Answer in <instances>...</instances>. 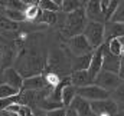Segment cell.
I'll return each mask as SVG.
<instances>
[{
  "label": "cell",
  "mask_w": 124,
  "mask_h": 116,
  "mask_svg": "<svg viewBox=\"0 0 124 116\" xmlns=\"http://www.w3.org/2000/svg\"><path fill=\"white\" fill-rule=\"evenodd\" d=\"M48 52L42 34L35 33L25 37L22 47L17 52L13 67L26 79L36 75H43L46 70Z\"/></svg>",
  "instance_id": "cell-1"
},
{
  "label": "cell",
  "mask_w": 124,
  "mask_h": 116,
  "mask_svg": "<svg viewBox=\"0 0 124 116\" xmlns=\"http://www.w3.org/2000/svg\"><path fill=\"white\" fill-rule=\"evenodd\" d=\"M46 72L55 73L59 77H66L72 73L71 69V53L66 47L55 46L51 47L48 52V60H46Z\"/></svg>",
  "instance_id": "cell-2"
},
{
  "label": "cell",
  "mask_w": 124,
  "mask_h": 116,
  "mask_svg": "<svg viewBox=\"0 0 124 116\" xmlns=\"http://www.w3.org/2000/svg\"><path fill=\"white\" fill-rule=\"evenodd\" d=\"M87 23H88V19H87V14H85V6L72 12V13H69V14H65V17L62 19L61 23L62 37H65L68 40L71 37L82 34Z\"/></svg>",
  "instance_id": "cell-3"
},
{
  "label": "cell",
  "mask_w": 124,
  "mask_h": 116,
  "mask_svg": "<svg viewBox=\"0 0 124 116\" xmlns=\"http://www.w3.org/2000/svg\"><path fill=\"white\" fill-rule=\"evenodd\" d=\"M82 34L90 42V45L93 46L94 50H97L105 43V23L88 22Z\"/></svg>",
  "instance_id": "cell-4"
},
{
  "label": "cell",
  "mask_w": 124,
  "mask_h": 116,
  "mask_svg": "<svg viewBox=\"0 0 124 116\" xmlns=\"http://www.w3.org/2000/svg\"><path fill=\"white\" fill-rule=\"evenodd\" d=\"M65 47L68 49V52L71 53V56H85V55L94 53L93 46L90 45V42L85 39L84 34H79V36L68 39Z\"/></svg>",
  "instance_id": "cell-5"
},
{
  "label": "cell",
  "mask_w": 124,
  "mask_h": 116,
  "mask_svg": "<svg viewBox=\"0 0 124 116\" xmlns=\"http://www.w3.org/2000/svg\"><path fill=\"white\" fill-rule=\"evenodd\" d=\"M121 83H124V82L120 79L118 75L111 73V72H105V70H102V72L95 77V80H94V85L102 87V89L107 90L108 93H113Z\"/></svg>",
  "instance_id": "cell-6"
},
{
  "label": "cell",
  "mask_w": 124,
  "mask_h": 116,
  "mask_svg": "<svg viewBox=\"0 0 124 116\" xmlns=\"http://www.w3.org/2000/svg\"><path fill=\"white\" fill-rule=\"evenodd\" d=\"M77 95L88 102H97V100H104V99H110L111 93H108L107 90H104L102 87L97 86V85H90V86L77 89Z\"/></svg>",
  "instance_id": "cell-7"
},
{
  "label": "cell",
  "mask_w": 124,
  "mask_h": 116,
  "mask_svg": "<svg viewBox=\"0 0 124 116\" xmlns=\"http://www.w3.org/2000/svg\"><path fill=\"white\" fill-rule=\"evenodd\" d=\"M91 109L95 116H116L118 113V108L111 100V97L104 99V100L91 102Z\"/></svg>",
  "instance_id": "cell-8"
},
{
  "label": "cell",
  "mask_w": 124,
  "mask_h": 116,
  "mask_svg": "<svg viewBox=\"0 0 124 116\" xmlns=\"http://www.w3.org/2000/svg\"><path fill=\"white\" fill-rule=\"evenodd\" d=\"M101 50H102V70L118 75L121 58H120V56L113 55V53L108 50V47H107V45H105V43L101 46Z\"/></svg>",
  "instance_id": "cell-9"
},
{
  "label": "cell",
  "mask_w": 124,
  "mask_h": 116,
  "mask_svg": "<svg viewBox=\"0 0 124 116\" xmlns=\"http://www.w3.org/2000/svg\"><path fill=\"white\" fill-rule=\"evenodd\" d=\"M85 14L88 22H98V23H105L104 13L101 10V4L98 0H90L85 1Z\"/></svg>",
  "instance_id": "cell-10"
},
{
  "label": "cell",
  "mask_w": 124,
  "mask_h": 116,
  "mask_svg": "<svg viewBox=\"0 0 124 116\" xmlns=\"http://www.w3.org/2000/svg\"><path fill=\"white\" fill-rule=\"evenodd\" d=\"M23 82H25V77L15 67L4 69V72H3V83L10 85V86H13L15 89L22 90L23 89Z\"/></svg>",
  "instance_id": "cell-11"
},
{
  "label": "cell",
  "mask_w": 124,
  "mask_h": 116,
  "mask_svg": "<svg viewBox=\"0 0 124 116\" xmlns=\"http://www.w3.org/2000/svg\"><path fill=\"white\" fill-rule=\"evenodd\" d=\"M69 79H71V85L75 86L77 89H81V87L90 86L93 85V79L90 77V73L88 70H79V72H72L69 75Z\"/></svg>",
  "instance_id": "cell-12"
},
{
  "label": "cell",
  "mask_w": 124,
  "mask_h": 116,
  "mask_svg": "<svg viewBox=\"0 0 124 116\" xmlns=\"http://www.w3.org/2000/svg\"><path fill=\"white\" fill-rule=\"evenodd\" d=\"M102 72V50L101 47L94 50L93 53V59H91V64H90V69H88V73H90V77L93 79V82L95 80V77Z\"/></svg>",
  "instance_id": "cell-13"
},
{
  "label": "cell",
  "mask_w": 124,
  "mask_h": 116,
  "mask_svg": "<svg viewBox=\"0 0 124 116\" xmlns=\"http://www.w3.org/2000/svg\"><path fill=\"white\" fill-rule=\"evenodd\" d=\"M46 87H48V83H46L45 75H36V76H31L25 79L22 90H42Z\"/></svg>",
  "instance_id": "cell-14"
},
{
  "label": "cell",
  "mask_w": 124,
  "mask_h": 116,
  "mask_svg": "<svg viewBox=\"0 0 124 116\" xmlns=\"http://www.w3.org/2000/svg\"><path fill=\"white\" fill-rule=\"evenodd\" d=\"M69 108H72L78 116H95L93 109H91V102H88V100H85L79 96L75 97V100L72 102V105Z\"/></svg>",
  "instance_id": "cell-15"
},
{
  "label": "cell",
  "mask_w": 124,
  "mask_h": 116,
  "mask_svg": "<svg viewBox=\"0 0 124 116\" xmlns=\"http://www.w3.org/2000/svg\"><path fill=\"white\" fill-rule=\"evenodd\" d=\"M91 55H85V56H71V69L72 72H79V70H88L90 64H91Z\"/></svg>",
  "instance_id": "cell-16"
},
{
  "label": "cell",
  "mask_w": 124,
  "mask_h": 116,
  "mask_svg": "<svg viewBox=\"0 0 124 116\" xmlns=\"http://www.w3.org/2000/svg\"><path fill=\"white\" fill-rule=\"evenodd\" d=\"M118 37H124V23H105V42Z\"/></svg>",
  "instance_id": "cell-17"
},
{
  "label": "cell",
  "mask_w": 124,
  "mask_h": 116,
  "mask_svg": "<svg viewBox=\"0 0 124 116\" xmlns=\"http://www.w3.org/2000/svg\"><path fill=\"white\" fill-rule=\"evenodd\" d=\"M40 12L42 10L39 7V1H26V9H25L26 22H36Z\"/></svg>",
  "instance_id": "cell-18"
},
{
  "label": "cell",
  "mask_w": 124,
  "mask_h": 116,
  "mask_svg": "<svg viewBox=\"0 0 124 116\" xmlns=\"http://www.w3.org/2000/svg\"><path fill=\"white\" fill-rule=\"evenodd\" d=\"M58 17H59L58 13L42 10L40 14H39V17H38V20H36V23H42V25H46V26H54V25H56Z\"/></svg>",
  "instance_id": "cell-19"
},
{
  "label": "cell",
  "mask_w": 124,
  "mask_h": 116,
  "mask_svg": "<svg viewBox=\"0 0 124 116\" xmlns=\"http://www.w3.org/2000/svg\"><path fill=\"white\" fill-rule=\"evenodd\" d=\"M77 96H78V95H77V87L72 86V85L66 86L63 89V92H62V105H63L65 108H69V106L72 105V102L75 100Z\"/></svg>",
  "instance_id": "cell-20"
},
{
  "label": "cell",
  "mask_w": 124,
  "mask_h": 116,
  "mask_svg": "<svg viewBox=\"0 0 124 116\" xmlns=\"http://www.w3.org/2000/svg\"><path fill=\"white\" fill-rule=\"evenodd\" d=\"M3 14H4L7 19H10L12 22H15V23H22V22H26L25 12H20V10H15V9L3 7Z\"/></svg>",
  "instance_id": "cell-21"
},
{
  "label": "cell",
  "mask_w": 124,
  "mask_h": 116,
  "mask_svg": "<svg viewBox=\"0 0 124 116\" xmlns=\"http://www.w3.org/2000/svg\"><path fill=\"white\" fill-rule=\"evenodd\" d=\"M85 6V1H79V0H62V6H61V12L62 13H72L81 7Z\"/></svg>",
  "instance_id": "cell-22"
},
{
  "label": "cell",
  "mask_w": 124,
  "mask_h": 116,
  "mask_svg": "<svg viewBox=\"0 0 124 116\" xmlns=\"http://www.w3.org/2000/svg\"><path fill=\"white\" fill-rule=\"evenodd\" d=\"M61 6H62V0H40L39 1L40 10H45V12L58 13V12H61Z\"/></svg>",
  "instance_id": "cell-23"
},
{
  "label": "cell",
  "mask_w": 124,
  "mask_h": 116,
  "mask_svg": "<svg viewBox=\"0 0 124 116\" xmlns=\"http://www.w3.org/2000/svg\"><path fill=\"white\" fill-rule=\"evenodd\" d=\"M19 30H20L19 23L12 22L3 13L0 14V32H19Z\"/></svg>",
  "instance_id": "cell-24"
},
{
  "label": "cell",
  "mask_w": 124,
  "mask_h": 116,
  "mask_svg": "<svg viewBox=\"0 0 124 116\" xmlns=\"http://www.w3.org/2000/svg\"><path fill=\"white\" fill-rule=\"evenodd\" d=\"M111 100L117 105L118 110H124V83H121L113 93H111Z\"/></svg>",
  "instance_id": "cell-25"
},
{
  "label": "cell",
  "mask_w": 124,
  "mask_h": 116,
  "mask_svg": "<svg viewBox=\"0 0 124 116\" xmlns=\"http://www.w3.org/2000/svg\"><path fill=\"white\" fill-rule=\"evenodd\" d=\"M22 90L19 89H15L10 85H6V83H1L0 85V99H7V97H15V96H19Z\"/></svg>",
  "instance_id": "cell-26"
},
{
  "label": "cell",
  "mask_w": 124,
  "mask_h": 116,
  "mask_svg": "<svg viewBox=\"0 0 124 116\" xmlns=\"http://www.w3.org/2000/svg\"><path fill=\"white\" fill-rule=\"evenodd\" d=\"M105 45H107L108 50H110L113 55H116V56H120V58H121V45H120L118 39H111V40L105 42Z\"/></svg>",
  "instance_id": "cell-27"
},
{
  "label": "cell",
  "mask_w": 124,
  "mask_h": 116,
  "mask_svg": "<svg viewBox=\"0 0 124 116\" xmlns=\"http://www.w3.org/2000/svg\"><path fill=\"white\" fill-rule=\"evenodd\" d=\"M110 22H113V23H124V1H120V3H118V7H117L116 13H114V16L111 17ZM107 23H108V22H107Z\"/></svg>",
  "instance_id": "cell-28"
},
{
  "label": "cell",
  "mask_w": 124,
  "mask_h": 116,
  "mask_svg": "<svg viewBox=\"0 0 124 116\" xmlns=\"http://www.w3.org/2000/svg\"><path fill=\"white\" fill-rule=\"evenodd\" d=\"M118 3H120V1H116V0H111V1H110V6H108V9H107V12H105V23L110 22L111 17L114 16L116 10H117V7H118Z\"/></svg>",
  "instance_id": "cell-29"
},
{
  "label": "cell",
  "mask_w": 124,
  "mask_h": 116,
  "mask_svg": "<svg viewBox=\"0 0 124 116\" xmlns=\"http://www.w3.org/2000/svg\"><path fill=\"white\" fill-rule=\"evenodd\" d=\"M48 116H66V108H61V109H54L46 112Z\"/></svg>",
  "instance_id": "cell-30"
},
{
  "label": "cell",
  "mask_w": 124,
  "mask_h": 116,
  "mask_svg": "<svg viewBox=\"0 0 124 116\" xmlns=\"http://www.w3.org/2000/svg\"><path fill=\"white\" fill-rule=\"evenodd\" d=\"M110 1H111V0H101V1H100L101 10H102V13H104V17H105V12H107V9H108V6H110Z\"/></svg>",
  "instance_id": "cell-31"
},
{
  "label": "cell",
  "mask_w": 124,
  "mask_h": 116,
  "mask_svg": "<svg viewBox=\"0 0 124 116\" xmlns=\"http://www.w3.org/2000/svg\"><path fill=\"white\" fill-rule=\"evenodd\" d=\"M118 76L124 82V56H121V62H120V70H118Z\"/></svg>",
  "instance_id": "cell-32"
},
{
  "label": "cell",
  "mask_w": 124,
  "mask_h": 116,
  "mask_svg": "<svg viewBox=\"0 0 124 116\" xmlns=\"http://www.w3.org/2000/svg\"><path fill=\"white\" fill-rule=\"evenodd\" d=\"M33 116H48V115H46V112L42 110V109H35V110H33Z\"/></svg>",
  "instance_id": "cell-33"
},
{
  "label": "cell",
  "mask_w": 124,
  "mask_h": 116,
  "mask_svg": "<svg viewBox=\"0 0 124 116\" xmlns=\"http://www.w3.org/2000/svg\"><path fill=\"white\" fill-rule=\"evenodd\" d=\"M66 116H78V115L72 108H66Z\"/></svg>",
  "instance_id": "cell-34"
},
{
  "label": "cell",
  "mask_w": 124,
  "mask_h": 116,
  "mask_svg": "<svg viewBox=\"0 0 124 116\" xmlns=\"http://www.w3.org/2000/svg\"><path fill=\"white\" fill-rule=\"evenodd\" d=\"M3 72H4V70H3V69L0 67V85L3 83Z\"/></svg>",
  "instance_id": "cell-35"
},
{
  "label": "cell",
  "mask_w": 124,
  "mask_h": 116,
  "mask_svg": "<svg viewBox=\"0 0 124 116\" xmlns=\"http://www.w3.org/2000/svg\"><path fill=\"white\" fill-rule=\"evenodd\" d=\"M0 115H1V116H12L10 113H9V112H6V110H4V112H1Z\"/></svg>",
  "instance_id": "cell-36"
},
{
  "label": "cell",
  "mask_w": 124,
  "mask_h": 116,
  "mask_svg": "<svg viewBox=\"0 0 124 116\" xmlns=\"http://www.w3.org/2000/svg\"><path fill=\"white\" fill-rule=\"evenodd\" d=\"M116 116H124V110H118V113Z\"/></svg>",
  "instance_id": "cell-37"
}]
</instances>
